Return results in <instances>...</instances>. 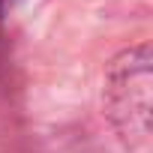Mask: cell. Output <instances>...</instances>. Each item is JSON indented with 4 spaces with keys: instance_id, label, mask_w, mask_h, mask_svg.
<instances>
[{
    "instance_id": "obj_1",
    "label": "cell",
    "mask_w": 153,
    "mask_h": 153,
    "mask_svg": "<svg viewBox=\"0 0 153 153\" xmlns=\"http://www.w3.org/2000/svg\"><path fill=\"white\" fill-rule=\"evenodd\" d=\"M108 114L129 150L150 147V51L147 45L114 60L108 75Z\"/></svg>"
},
{
    "instance_id": "obj_2",
    "label": "cell",
    "mask_w": 153,
    "mask_h": 153,
    "mask_svg": "<svg viewBox=\"0 0 153 153\" xmlns=\"http://www.w3.org/2000/svg\"><path fill=\"white\" fill-rule=\"evenodd\" d=\"M0 33H3V0H0Z\"/></svg>"
}]
</instances>
